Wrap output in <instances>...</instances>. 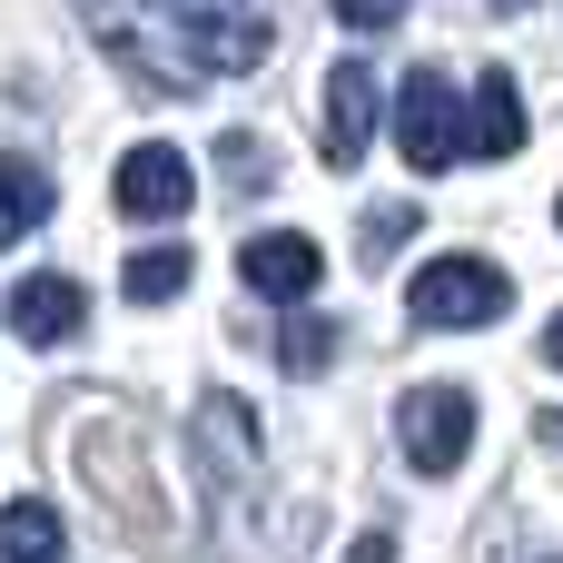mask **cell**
Wrapping results in <instances>:
<instances>
[{"label": "cell", "mask_w": 563, "mask_h": 563, "mask_svg": "<svg viewBox=\"0 0 563 563\" xmlns=\"http://www.w3.org/2000/svg\"><path fill=\"white\" fill-rule=\"evenodd\" d=\"M40 218H49V178L30 158H0V247H20Z\"/></svg>", "instance_id": "12"}, {"label": "cell", "mask_w": 563, "mask_h": 563, "mask_svg": "<svg viewBox=\"0 0 563 563\" xmlns=\"http://www.w3.org/2000/svg\"><path fill=\"white\" fill-rule=\"evenodd\" d=\"M544 435H554V445H563V416H544Z\"/></svg>", "instance_id": "19"}, {"label": "cell", "mask_w": 563, "mask_h": 563, "mask_svg": "<svg viewBox=\"0 0 563 563\" xmlns=\"http://www.w3.org/2000/svg\"><path fill=\"white\" fill-rule=\"evenodd\" d=\"M336 20H346V30H396L406 0H336Z\"/></svg>", "instance_id": "16"}, {"label": "cell", "mask_w": 563, "mask_h": 563, "mask_svg": "<svg viewBox=\"0 0 563 563\" xmlns=\"http://www.w3.org/2000/svg\"><path fill=\"white\" fill-rule=\"evenodd\" d=\"M406 307H416V327H495L515 307V277L495 257H426Z\"/></svg>", "instance_id": "2"}, {"label": "cell", "mask_w": 563, "mask_h": 563, "mask_svg": "<svg viewBox=\"0 0 563 563\" xmlns=\"http://www.w3.org/2000/svg\"><path fill=\"white\" fill-rule=\"evenodd\" d=\"M99 30L119 69H139L148 89H198L208 69L238 79L277 49L267 0H99Z\"/></svg>", "instance_id": "1"}, {"label": "cell", "mask_w": 563, "mask_h": 563, "mask_svg": "<svg viewBox=\"0 0 563 563\" xmlns=\"http://www.w3.org/2000/svg\"><path fill=\"white\" fill-rule=\"evenodd\" d=\"M109 198H119V218H139V228H168V218H188V198H198V168H188L168 139H148V148H129V158H119Z\"/></svg>", "instance_id": "5"}, {"label": "cell", "mask_w": 563, "mask_h": 563, "mask_svg": "<svg viewBox=\"0 0 563 563\" xmlns=\"http://www.w3.org/2000/svg\"><path fill=\"white\" fill-rule=\"evenodd\" d=\"M238 277H247L267 307H307V297H317V277H327V257H317V238L267 228V238H247V247H238Z\"/></svg>", "instance_id": "6"}, {"label": "cell", "mask_w": 563, "mask_h": 563, "mask_svg": "<svg viewBox=\"0 0 563 563\" xmlns=\"http://www.w3.org/2000/svg\"><path fill=\"white\" fill-rule=\"evenodd\" d=\"M119 287H129V297H139V307H168V297H178V287H188V247H139V257H129V277H119Z\"/></svg>", "instance_id": "13"}, {"label": "cell", "mask_w": 563, "mask_h": 563, "mask_svg": "<svg viewBox=\"0 0 563 563\" xmlns=\"http://www.w3.org/2000/svg\"><path fill=\"white\" fill-rule=\"evenodd\" d=\"M346 563H396V534H356V544H346Z\"/></svg>", "instance_id": "17"}, {"label": "cell", "mask_w": 563, "mask_h": 563, "mask_svg": "<svg viewBox=\"0 0 563 563\" xmlns=\"http://www.w3.org/2000/svg\"><path fill=\"white\" fill-rule=\"evenodd\" d=\"M327 356H336V327H327V317H307V307H297V317H287V327H277V366H297V376H317V366H327Z\"/></svg>", "instance_id": "14"}, {"label": "cell", "mask_w": 563, "mask_h": 563, "mask_svg": "<svg viewBox=\"0 0 563 563\" xmlns=\"http://www.w3.org/2000/svg\"><path fill=\"white\" fill-rule=\"evenodd\" d=\"M416 218H426V208H406V198H386L376 218H356V257H396V247L416 238Z\"/></svg>", "instance_id": "15"}, {"label": "cell", "mask_w": 563, "mask_h": 563, "mask_svg": "<svg viewBox=\"0 0 563 563\" xmlns=\"http://www.w3.org/2000/svg\"><path fill=\"white\" fill-rule=\"evenodd\" d=\"M396 148H406V168H426V178L465 158V109H455L445 69H416V79H406V99H396Z\"/></svg>", "instance_id": "4"}, {"label": "cell", "mask_w": 563, "mask_h": 563, "mask_svg": "<svg viewBox=\"0 0 563 563\" xmlns=\"http://www.w3.org/2000/svg\"><path fill=\"white\" fill-rule=\"evenodd\" d=\"M515 148H525V89H515V69H485V89L465 109V158H515Z\"/></svg>", "instance_id": "10"}, {"label": "cell", "mask_w": 563, "mask_h": 563, "mask_svg": "<svg viewBox=\"0 0 563 563\" xmlns=\"http://www.w3.org/2000/svg\"><path fill=\"white\" fill-rule=\"evenodd\" d=\"M79 317H89V297H79V277H59V267H40V277L10 287V336H20V346H69Z\"/></svg>", "instance_id": "8"}, {"label": "cell", "mask_w": 563, "mask_h": 563, "mask_svg": "<svg viewBox=\"0 0 563 563\" xmlns=\"http://www.w3.org/2000/svg\"><path fill=\"white\" fill-rule=\"evenodd\" d=\"M198 465H218V485L257 475V416H247V396H198Z\"/></svg>", "instance_id": "9"}, {"label": "cell", "mask_w": 563, "mask_h": 563, "mask_svg": "<svg viewBox=\"0 0 563 563\" xmlns=\"http://www.w3.org/2000/svg\"><path fill=\"white\" fill-rule=\"evenodd\" d=\"M366 139H376V69L366 59H336L327 69V168H356L366 158Z\"/></svg>", "instance_id": "7"}, {"label": "cell", "mask_w": 563, "mask_h": 563, "mask_svg": "<svg viewBox=\"0 0 563 563\" xmlns=\"http://www.w3.org/2000/svg\"><path fill=\"white\" fill-rule=\"evenodd\" d=\"M544 366H554V376H563V317H554V327H544Z\"/></svg>", "instance_id": "18"}, {"label": "cell", "mask_w": 563, "mask_h": 563, "mask_svg": "<svg viewBox=\"0 0 563 563\" xmlns=\"http://www.w3.org/2000/svg\"><path fill=\"white\" fill-rule=\"evenodd\" d=\"M396 445H406L416 475H455L465 445H475V396H465V386H416V396L396 406Z\"/></svg>", "instance_id": "3"}, {"label": "cell", "mask_w": 563, "mask_h": 563, "mask_svg": "<svg viewBox=\"0 0 563 563\" xmlns=\"http://www.w3.org/2000/svg\"><path fill=\"white\" fill-rule=\"evenodd\" d=\"M69 554V534H59V515L30 495V505H0V563H59Z\"/></svg>", "instance_id": "11"}]
</instances>
